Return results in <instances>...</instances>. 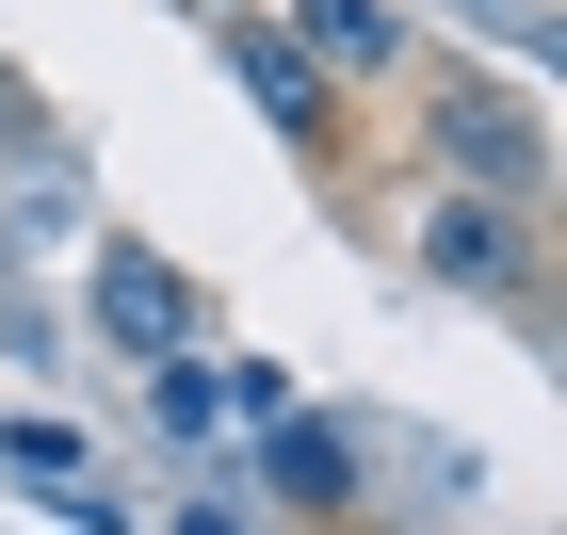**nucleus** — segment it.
<instances>
[{
    "label": "nucleus",
    "instance_id": "nucleus-7",
    "mask_svg": "<svg viewBox=\"0 0 567 535\" xmlns=\"http://www.w3.org/2000/svg\"><path fill=\"white\" fill-rule=\"evenodd\" d=\"M276 487H292L308 519H324V503H357V454L324 439V422H292V405H276Z\"/></svg>",
    "mask_w": 567,
    "mask_h": 535
},
{
    "label": "nucleus",
    "instance_id": "nucleus-3",
    "mask_svg": "<svg viewBox=\"0 0 567 535\" xmlns=\"http://www.w3.org/2000/svg\"><path fill=\"white\" fill-rule=\"evenodd\" d=\"M422 260L454 276V292H519V195H471V178H437Z\"/></svg>",
    "mask_w": 567,
    "mask_h": 535
},
{
    "label": "nucleus",
    "instance_id": "nucleus-4",
    "mask_svg": "<svg viewBox=\"0 0 567 535\" xmlns=\"http://www.w3.org/2000/svg\"><path fill=\"white\" fill-rule=\"evenodd\" d=\"M227 65H244V97H260L276 131H324V97H341V82H324L292 33H260V17H227Z\"/></svg>",
    "mask_w": 567,
    "mask_h": 535
},
{
    "label": "nucleus",
    "instance_id": "nucleus-9",
    "mask_svg": "<svg viewBox=\"0 0 567 535\" xmlns=\"http://www.w3.org/2000/svg\"><path fill=\"white\" fill-rule=\"evenodd\" d=\"M178 535H227V519H212V503H195V519H178Z\"/></svg>",
    "mask_w": 567,
    "mask_h": 535
},
{
    "label": "nucleus",
    "instance_id": "nucleus-8",
    "mask_svg": "<svg viewBox=\"0 0 567 535\" xmlns=\"http://www.w3.org/2000/svg\"><path fill=\"white\" fill-rule=\"evenodd\" d=\"M146 405H163L178 439H212V405H227V390H212V373H195V357H163V390H146Z\"/></svg>",
    "mask_w": 567,
    "mask_h": 535
},
{
    "label": "nucleus",
    "instance_id": "nucleus-6",
    "mask_svg": "<svg viewBox=\"0 0 567 535\" xmlns=\"http://www.w3.org/2000/svg\"><path fill=\"white\" fill-rule=\"evenodd\" d=\"M292 49L324 65V82H373V65L405 49V17H390V0H292Z\"/></svg>",
    "mask_w": 567,
    "mask_h": 535
},
{
    "label": "nucleus",
    "instance_id": "nucleus-1",
    "mask_svg": "<svg viewBox=\"0 0 567 535\" xmlns=\"http://www.w3.org/2000/svg\"><path fill=\"white\" fill-rule=\"evenodd\" d=\"M422 146H437V178H471V195H535V114L503 82H437V114H422Z\"/></svg>",
    "mask_w": 567,
    "mask_h": 535
},
{
    "label": "nucleus",
    "instance_id": "nucleus-2",
    "mask_svg": "<svg viewBox=\"0 0 567 535\" xmlns=\"http://www.w3.org/2000/svg\"><path fill=\"white\" fill-rule=\"evenodd\" d=\"M195 276L163 260V244H97V341H131V357H195Z\"/></svg>",
    "mask_w": 567,
    "mask_h": 535
},
{
    "label": "nucleus",
    "instance_id": "nucleus-5",
    "mask_svg": "<svg viewBox=\"0 0 567 535\" xmlns=\"http://www.w3.org/2000/svg\"><path fill=\"white\" fill-rule=\"evenodd\" d=\"M0 471L17 487H49L65 519H114V503H82L97 487V454H82V422H33V405H0Z\"/></svg>",
    "mask_w": 567,
    "mask_h": 535
},
{
    "label": "nucleus",
    "instance_id": "nucleus-10",
    "mask_svg": "<svg viewBox=\"0 0 567 535\" xmlns=\"http://www.w3.org/2000/svg\"><path fill=\"white\" fill-rule=\"evenodd\" d=\"M195 17H227V0H195Z\"/></svg>",
    "mask_w": 567,
    "mask_h": 535
}]
</instances>
